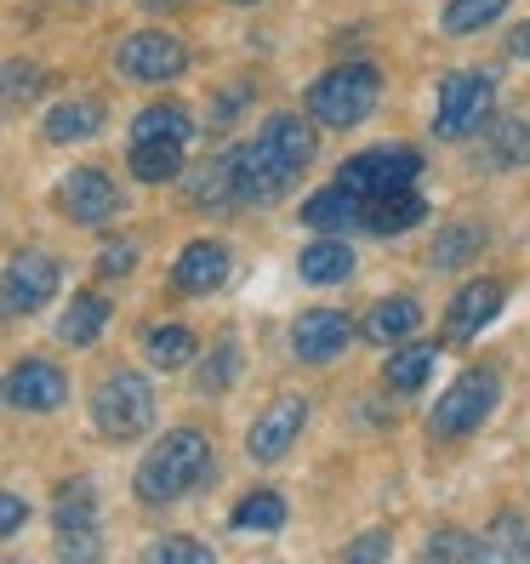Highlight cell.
<instances>
[{
  "instance_id": "cell-45",
  "label": "cell",
  "mask_w": 530,
  "mask_h": 564,
  "mask_svg": "<svg viewBox=\"0 0 530 564\" xmlns=\"http://www.w3.org/2000/svg\"><path fill=\"white\" fill-rule=\"evenodd\" d=\"M235 7H257V0H235Z\"/></svg>"
},
{
  "instance_id": "cell-20",
  "label": "cell",
  "mask_w": 530,
  "mask_h": 564,
  "mask_svg": "<svg viewBox=\"0 0 530 564\" xmlns=\"http://www.w3.org/2000/svg\"><path fill=\"white\" fill-rule=\"evenodd\" d=\"M104 325H109V296L80 291L75 303L63 308V319H57V343H69V348H91L97 337H104Z\"/></svg>"
},
{
  "instance_id": "cell-2",
  "label": "cell",
  "mask_w": 530,
  "mask_h": 564,
  "mask_svg": "<svg viewBox=\"0 0 530 564\" xmlns=\"http://www.w3.org/2000/svg\"><path fill=\"white\" fill-rule=\"evenodd\" d=\"M382 104V75L371 63H337L331 75H320L303 97V115L314 126H331V131H348L359 120H371Z\"/></svg>"
},
{
  "instance_id": "cell-38",
  "label": "cell",
  "mask_w": 530,
  "mask_h": 564,
  "mask_svg": "<svg viewBox=\"0 0 530 564\" xmlns=\"http://www.w3.org/2000/svg\"><path fill=\"white\" fill-rule=\"evenodd\" d=\"M57 558H97V536L91 530H57Z\"/></svg>"
},
{
  "instance_id": "cell-35",
  "label": "cell",
  "mask_w": 530,
  "mask_h": 564,
  "mask_svg": "<svg viewBox=\"0 0 530 564\" xmlns=\"http://www.w3.org/2000/svg\"><path fill=\"white\" fill-rule=\"evenodd\" d=\"M41 97V69L29 57H7V104L12 109H29Z\"/></svg>"
},
{
  "instance_id": "cell-12",
  "label": "cell",
  "mask_w": 530,
  "mask_h": 564,
  "mask_svg": "<svg viewBox=\"0 0 530 564\" xmlns=\"http://www.w3.org/2000/svg\"><path fill=\"white\" fill-rule=\"evenodd\" d=\"M7 400L18 411H29V416L57 411L63 400H69V377H63L52 359H18L12 371H7Z\"/></svg>"
},
{
  "instance_id": "cell-14",
  "label": "cell",
  "mask_w": 530,
  "mask_h": 564,
  "mask_svg": "<svg viewBox=\"0 0 530 564\" xmlns=\"http://www.w3.org/2000/svg\"><path fill=\"white\" fill-rule=\"evenodd\" d=\"M57 206H63V217H75V223H109L120 212V188L109 183V172L80 165V172H69L57 183Z\"/></svg>"
},
{
  "instance_id": "cell-31",
  "label": "cell",
  "mask_w": 530,
  "mask_h": 564,
  "mask_svg": "<svg viewBox=\"0 0 530 564\" xmlns=\"http://www.w3.org/2000/svg\"><path fill=\"white\" fill-rule=\"evenodd\" d=\"M285 524V496L274 490H251L235 502V530H262V536H274V530Z\"/></svg>"
},
{
  "instance_id": "cell-3",
  "label": "cell",
  "mask_w": 530,
  "mask_h": 564,
  "mask_svg": "<svg viewBox=\"0 0 530 564\" xmlns=\"http://www.w3.org/2000/svg\"><path fill=\"white\" fill-rule=\"evenodd\" d=\"M91 427L104 440L126 445V440H143L154 427V388L138 371H109L91 393Z\"/></svg>"
},
{
  "instance_id": "cell-17",
  "label": "cell",
  "mask_w": 530,
  "mask_h": 564,
  "mask_svg": "<svg viewBox=\"0 0 530 564\" xmlns=\"http://www.w3.org/2000/svg\"><path fill=\"white\" fill-rule=\"evenodd\" d=\"M434 365H440V348L434 343H393L388 359H382V382L393 393H417L428 377H434Z\"/></svg>"
},
{
  "instance_id": "cell-11",
  "label": "cell",
  "mask_w": 530,
  "mask_h": 564,
  "mask_svg": "<svg viewBox=\"0 0 530 564\" xmlns=\"http://www.w3.org/2000/svg\"><path fill=\"white\" fill-rule=\"evenodd\" d=\"M354 319L337 314V308H309V314H296L291 325V354L303 359V365H325V359H337L348 343H354Z\"/></svg>"
},
{
  "instance_id": "cell-4",
  "label": "cell",
  "mask_w": 530,
  "mask_h": 564,
  "mask_svg": "<svg viewBox=\"0 0 530 564\" xmlns=\"http://www.w3.org/2000/svg\"><path fill=\"white\" fill-rule=\"evenodd\" d=\"M496 400H502L496 371H490V365H474V371H462L440 393V405L428 411V427H434L440 440H462V434H474V427H485V416L496 411Z\"/></svg>"
},
{
  "instance_id": "cell-15",
  "label": "cell",
  "mask_w": 530,
  "mask_h": 564,
  "mask_svg": "<svg viewBox=\"0 0 530 564\" xmlns=\"http://www.w3.org/2000/svg\"><path fill=\"white\" fill-rule=\"evenodd\" d=\"M228 280V246L223 240H188L183 257L172 262V285L183 296H206Z\"/></svg>"
},
{
  "instance_id": "cell-23",
  "label": "cell",
  "mask_w": 530,
  "mask_h": 564,
  "mask_svg": "<svg viewBox=\"0 0 530 564\" xmlns=\"http://www.w3.org/2000/svg\"><path fill=\"white\" fill-rule=\"evenodd\" d=\"M188 104H177V97H160V104L138 109L131 115V143H149V138H172V143H188Z\"/></svg>"
},
{
  "instance_id": "cell-37",
  "label": "cell",
  "mask_w": 530,
  "mask_h": 564,
  "mask_svg": "<svg viewBox=\"0 0 530 564\" xmlns=\"http://www.w3.org/2000/svg\"><path fill=\"white\" fill-rule=\"evenodd\" d=\"M131 269H138V251H131L126 240H109L104 257H97V274H104V280H120V274H131Z\"/></svg>"
},
{
  "instance_id": "cell-6",
  "label": "cell",
  "mask_w": 530,
  "mask_h": 564,
  "mask_svg": "<svg viewBox=\"0 0 530 564\" xmlns=\"http://www.w3.org/2000/svg\"><path fill=\"white\" fill-rule=\"evenodd\" d=\"M417 177H422V154H417L411 143H377V149H359V154L343 160V172H337V183L354 194L359 206L377 200V194H388V188H405V183H417Z\"/></svg>"
},
{
  "instance_id": "cell-21",
  "label": "cell",
  "mask_w": 530,
  "mask_h": 564,
  "mask_svg": "<svg viewBox=\"0 0 530 564\" xmlns=\"http://www.w3.org/2000/svg\"><path fill=\"white\" fill-rule=\"evenodd\" d=\"M303 223L320 228V235H348V228L359 223V200L343 183H331V188H320V194L303 200Z\"/></svg>"
},
{
  "instance_id": "cell-25",
  "label": "cell",
  "mask_w": 530,
  "mask_h": 564,
  "mask_svg": "<svg viewBox=\"0 0 530 564\" xmlns=\"http://www.w3.org/2000/svg\"><path fill=\"white\" fill-rule=\"evenodd\" d=\"M131 177L138 183H172L183 172V143L172 138H149V143H131Z\"/></svg>"
},
{
  "instance_id": "cell-18",
  "label": "cell",
  "mask_w": 530,
  "mask_h": 564,
  "mask_svg": "<svg viewBox=\"0 0 530 564\" xmlns=\"http://www.w3.org/2000/svg\"><path fill=\"white\" fill-rule=\"evenodd\" d=\"M479 165L485 172H513V165H530V120H496L479 143Z\"/></svg>"
},
{
  "instance_id": "cell-44",
  "label": "cell",
  "mask_w": 530,
  "mask_h": 564,
  "mask_svg": "<svg viewBox=\"0 0 530 564\" xmlns=\"http://www.w3.org/2000/svg\"><path fill=\"white\" fill-rule=\"evenodd\" d=\"M519 558H530V536H524V547H519Z\"/></svg>"
},
{
  "instance_id": "cell-8",
  "label": "cell",
  "mask_w": 530,
  "mask_h": 564,
  "mask_svg": "<svg viewBox=\"0 0 530 564\" xmlns=\"http://www.w3.org/2000/svg\"><path fill=\"white\" fill-rule=\"evenodd\" d=\"M115 63H120L126 80L165 86V80H177V75L188 69V52H183L177 35H165V29H143V35H126V41H120Z\"/></svg>"
},
{
  "instance_id": "cell-27",
  "label": "cell",
  "mask_w": 530,
  "mask_h": 564,
  "mask_svg": "<svg viewBox=\"0 0 530 564\" xmlns=\"http://www.w3.org/2000/svg\"><path fill=\"white\" fill-rule=\"evenodd\" d=\"M143 354H149V365L154 371H177V365H188L194 359V330L188 325H149L143 330Z\"/></svg>"
},
{
  "instance_id": "cell-43",
  "label": "cell",
  "mask_w": 530,
  "mask_h": 564,
  "mask_svg": "<svg viewBox=\"0 0 530 564\" xmlns=\"http://www.w3.org/2000/svg\"><path fill=\"white\" fill-rule=\"evenodd\" d=\"M138 7H143V12H172L177 0H138Z\"/></svg>"
},
{
  "instance_id": "cell-16",
  "label": "cell",
  "mask_w": 530,
  "mask_h": 564,
  "mask_svg": "<svg viewBox=\"0 0 530 564\" xmlns=\"http://www.w3.org/2000/svg\"><path fill=\"white\" fill-rule=\"evenodd\" d=\"M422 217H428V200L417 194V183L388 188V194L359 206V228H371V235H405V228H417Z\"/></svg>"
},
{
  "instance_id": "cell-39",
  "label": "cell",
  "mask_w": 530,
  "mask_h": 564,
  "mask_svg": "<svg viewBox=\"0 0 530 564\" xmlns=\"http://www.w3.org/2000/svg\"><path fill=\"white\" fill-rule=\"evenodd\" d=\"M23 519H29V508H23V496H0V536H18L23 530Z\"/></svg>"
},
{
  "instance_id": "cell-5",
  "label": "cell",
  "mask_w": 530,
  "mask_h": 564,
  "mask_svg": "<svg viewBox=\"0 0 530 564\" xmlns=\"http://www.w3.org/2000/svg\"><path fill=\"white\" fill-rule=\"evenodd\" d=\"M496 104V69H451L440 80V109H434V131L445 143L474 138V131L490 120Z\"/></svg>"
},
{
  "instance_id": "cell-30",
  "label": "cell",
  "mask_w": 530,
  "mask_h": 564,
  "mask_svg": "<svg viewBox=\"0 0 530 564\" xmlns=\"http://www.w3.org/2000/svg\"><path fill=\"white\" fill-rule=\"evenodd\" d=\"M479 246H485V228L479 223H451V228H440V240H434V251H428V262H434V269H462V262L479 257Z\"/></svg>"
},
{
  "instance_id": "cell-36",
  "label": "cell",
  "mask_w": 530,
  "mask_h": 564,
  "mask_svg": "<svg viewBox=\"0 0 530 564\" xmlns=\"http://www.w3.org/2000/svg\"><path fill=\"white\" fill-rule=\"evenodd\" d=\"M485 542L468 536V530H434V536L422 542V558H479Z\"/></svg>"
},
{
  "instance_id": "cell-28",
  "label": "cell",
  "mask_w": 530,
  "mask_h": 564,
  "mask_svg": "<svg viewBox=\"0 0 530 564\" xmlns=\"http://www.w3.org/2000/svg\"><path fill=\"white\" fill-rule=\"evenodd\" d=\"M104 131V109L97 104H57V109H46V138L52 143H86V138H97Z\"/></svg>"
},
{
  "instance_id": "cell-9",
  "label": "cell",
  "mask_w": 530,
  "mask_h": 564,
  "mask_svg": "<svg viewBox=\"0 0 530 564\" xmlns=\"http://www.w3.org/2000/svg\"><path fill=\"white\" fill-rule=\"evenodd\" d=\"M309 427V400H296V393H285V400H274L269 411H262L257 422H251V434H246V456L251 462H280L291 445H296V434Z\"/></svg>"
},
{
  "instance_id": "cell-19",
  "label": "cell",
  "mask_w": 530,
  "mask_h": 564,
  "mask_svg": "<svg viewBox=\"0 0 530 564\" xmlns=\"http://www.w3.org/2000/svg\"><path fill=\"white\" fill-rule=\"evenodd\" d=\"M417 325H422V303H411V296H382V303L366 314V343H382V348H393V343H405V337H417Z\"/></svg>"
},
{
  "instance_id": "cell-41",
  "label": "cell",
  "mask_w": 530,
  "mask_h": 564,
  "mask_svg": "<svg viewBox=\"0 0 530 564\" xmlns=\"http://www.w3.org/2000/svg\"><path fill=\"white\" fill-rule=\"evenodd\" d=\"M388 553V536H359L354 547H348V564H359V558H382Z\"/></svg>"
},
{
  "instance_id": "cell-32",
  "label": "cell",
  "mask_w": 530,
  "mask_h": 564,
  "mask_svg": "<svg viewBox=\"0 0 530 564\" xmlns=\"http://www.w3.org/2000/svg\"><path fill=\"white\" fill-rule=\"evenodd\" d=\"M508 12V0H445V35H479L485 23Z\"/></svg>"
},
{
  "instance_id": "cell-13",
  "label": "cell",
  "mask_w": 530,
  "mask_h": 564,
  "mask_svg": "<svg viewBox=\"0 0 530 564\" xmlns=\"http://www.w3.org/2000/svg\"><path fill=\"white\" fill-rule=\"evenodd\" d=\"M508 303V285L502 280H468L456 296H451V308H445V337L451 343H474L479 330L502 314Z\"/></svg>"
},
{
  "instance_id": "cell-33",
  "label": "cell",
  "mask_w": 530,
  "mask_h": 564,
  "mask_svg": "<svg viewBox=\"0 0 530 564\" xmlns=\"http://www.w3.org/2000/svg\"><path fill=\"white\" fill-rule=\"evenodd\" d=\"M235 377H240V348L235 343H217L201 359V371H194V388H201V393H223V388H235Z\"/></svg>"
},
{
  "instance_id": "cell-7",
  "label": "cell",
  "mask_w": 530,
  "mask_h": 564,
  "mask_svg": "<svg viewBox=\"0 0 530 564\" xmlns=\"http://www.w3.org/2000/svg\"><path fill=\"white\" fill-rule=\"evenodd\" d=\"M228 165H235V200L240 206H269V200H280L296 177H303L274 143H262V138L228 149Z\"/></svg>"
},
{
  "instance_id": "cell-1",
  "label": "cell",
  "mask_w": 530,
  "mask_h": 564,
  "mask_svg": "<svg viewBox=\"0 0 530 564\" xmlns=\"http://www.w3.org/2000/svg\"><path fill=\"white\" fill-rule=\"evenodd\" d=\"M206 474H212V440L201 427H172V434L138 462L131 490H138V502L165 508V502H183L188 490H201Z\"/></svg>"
},
{
  "instance_id": "cell-10",
  "label": "cell",
  "mask_w": 530,
  "mask_h": 564,
  "mask_svg": "<svg viewBox=\"0 0 530 564\" xmlns=\"http://www.w3.org/2000/svg\"><path fill=\"white\" fill-rule=\"evenodd\" d=\"M63 285V274H57V262L46 257V251H18L12 262H7V314H35V308H46L52 303V291Z\"/></svg>"
},
{
  "instance_id": "cell-22",
  "label": "cell",
  "mask_w": 530,
  "mask_h": 564,
  "mask_svg": "<svg viewBox=\"0 0 530 564\" xmlns=\"http://www.w3.org/2000/svg\"><path fill=\"white\" fill-rule=\"evenodd\" d=\"M296 269H303V280H309V285H343V280L354 274V246H343L337 235H325V240L303 246Z\"/></svg>"
},
{
  "instance_id": "cell-29",
  "label": "cell",
  "mask_w": 530,
  "mask_h": 564,
  "mask_svg": "<svg viewBox=\"0 0 530 564\" xmlns=\"http://www.w3.org/2000/svg\"><path fill=\"white\" fill-rule=\"evenodd\" d=\"M52 524L57 530H91L97 524V490L86 479H63L52 496Z\"/></svg>"
},
{
  "instance_id": "cell-34",
  "label": "cell",
  "mask_w": 530,
  "mask_h": 564,
  "mask_svg": "<svg viewBox=\"0 0 530 564\" xmlns=\"http://www.w3.org/2000/svg\"><path fill=\"white\" fill-rule=\"evenodd\" d=\"M143 558L149 564H212V547L194 536H160V542H149Z\"/></svg>"
},
{
  "instance_id": "cell-24",
  "label": "cell",
  "mask_w": 530,
  "mask_h": 564,
  "mask_svg": "<svg viewBox=\"0 0 530 564\" xmlns=\"http://www.w3.org/2000/svg\"><path fill=\"white\" fill-rule=\"evenodd\" d=\"M257 138H262V143H274V149H280V154L296 165V172H303V165L314 160V126H309L303 115H291V109H280V115L262 120Z\"/></svg>"
},
{
  "instance_id": "cell-26",
  "label": "cell",
  "mask_w": 530,
  "mask_h": 564,
  "mask_svg": "<svg viewBox=\"0 0 530 564\" xmlns=\"http://www.w3.org/2000/svg\"><path fill=\"white\" fill-rule=\"evenodd\" d=\"M188 206H212V212H228V206H240L235 200V165H228V154H217V160H206L201 165V177L188 183Z\"/></svg>"
},
{
  "instance_id": "cell-42",
  "label": "cell",
  "mask_w": 530,
  "mask_h": 564,
  "mask_svg": "<svg viewBox=\"0 0 530 564\" xmlns=\"http://www.w3.org/2000/svg\"><path fill=\"white\" fill-rule=\"evenodd\" d=\"M508 52H513V57H530V23H519L513 35H508Z\"/></svg>"
},
{
  "instance_id": "cell-40",
  "label": "cell",
  "mask_w": 530,
  "mask_h": 564,
  "mask_svg": "<svg viewBox=\"0 0 530 564\" xmlns=\"http://www.w3.org/2000/svg\"><path fill=\"white\" fill-rule=\"evenodd\" d=\"M246 97H251V86H235V91H223V97H217V115H212V131H223L228 120H235Z\"/></svg>"
}]
</instances>
